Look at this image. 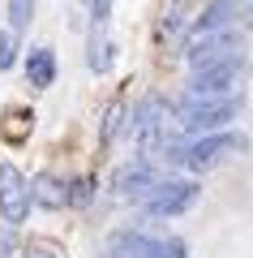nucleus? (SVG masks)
Instances as JSON below:
<instances>
[{
    "mask_svg": "<svg viewBox=\"0 0 253 258\" xmlns=\"http://www.w3.org/2000/svg\"><path fill=\"white\" fill-rule=\"evenodd\" d=\"M103 258H189V245L181 237H150V232L120 228L103 237Z\"/></svg>",
    "mask_w": 253,
    "mask_h": 258,
    "instance_id": "1",
    "label": "nucleus"
},
{
    "mask_svg": "<svg viewBox=\"0 0 253 258\" xmlns=\"http://www.w3.org/2000/svg\"><path fill=\"white\" fill-rule=\"evenodd\" d=\"M249 147V142L240 138V134H206V138L189 142V147H167V164L176 168H189V172H206V168H215L219 159L227 155H240V151Z\"/></svg>",
    "mask_w": 253,
    "mask_h": 258,
    "instance_id": "2",
    "label": "nucleus"
},
{
    "mask_svg": "<svg viewBox=\"0 0 253 258\" xmlns=\"http://www.w3.org/2000/svg\"><path fill=\"white\" fill-rule=\"evenodd\" d=\"M240 112V103L232 99V95H223V99H185L181 112H176V125L185 129V134H215V129H223L227 120Z\"/></svg>",
    "mask_w": 253,
    "mask_h": 258,
    "instance_id": "3",
    "label": "nucleus"
},
{
    "mask_svg": "<svg viewBox=\"0 0 253 258\" xmlns=\"http://www.w3.org/2000/svg\"><path fill=\"white\" fill-rule=\"evenodd\" d=\"M198 194H202L198 181H159L154 189H146L137 198V207L146 215H154V220H167V215H185L198 203Z\"/></svg>",
    "mask_w": 253,
    "mask_h": 258,
    "instance_id": "4",
    "label": "nucleus"
},
{
    "mask_svg": "<svg viewBox=\"0 0 253 258\" xmlns=\"http://www.w3.org/2000/svg\"><path fill=\"white\" fill-rule=\"evenodd\" d=\"M185 56H189L193 69L232 60V56H240V35H236V30H193V35L185 39Z\"/></svg>",
    "mask_w": 253,
    "mask_h": 258,
    "instance_id": "5",
    "label": "nucleus"
},
{
    "mask_svg": "<svg viewBox=\"0 0 253 258\" xmlns=\"http://www.w3.org/2000/svg\"><path fill=\"white\" fill-rule=\"evenodd\" d=\"M240 74H244V60H240V56L219 60V64H206V69H198V74H193V86H189V95H185V99H223V95L236 91Z\"/></svg>",
    "mask_w": 253,
    "mask_h": 258,
    "instance_id": "6",
    "label": "nucleus"
},
{
    "mask_svg": "<svg viewBox=\"0 0 253 258\" xmlns=\"http://www.w3.org/2000/svg\"><path fill=\"white\" fill-rule=\"evenodd\" d=\"M30 203H35L30 198V181L13 164H0V215H5V224H22Z\"/></svg>",
    "mask_w": 253,
    "mask_h": 258,
    "instance_id": "7",
    "label": "nucleus"
},
{
    "mask_svg": "<svg viewBox=\"0 0 253 258\" xmlns=\"http://www.w3.org/2000/svg\"><path fill=\"white\" fill-rule=\"evenodd\" d=\"M163 176L159 168L150 164V159H133V164H120L116 172H112V194L116 198H142L146 189H154Z\"/></svg>",
    "mask_w": 253,
    "mask_h": 258,
    "instance_id": "8",
    "label": "nucleus"
},
{
    "mask_svg": "<svg viewBox=\"0 0 253 258\" xmlns=\"http://www.w3.org/2000/svg\"><path fill=\"white\" fill-rule=\"evenodd\" d=\"M163 125H167V103L163 99H146L142 108H137V116H133V142H137V151H154V147H163Z\"/></svg>",
    "mask_w": 253,
    "mask_h": 258,
    "instance_id": "9",
    "label": "nucleus"
},
{
    "mask_svg": "<svg viewBox=\"0 0 253 258\" xmlns=\"http://www.w3.org/2000/svg\"><path fill=\"white\" fill-rule=\"evenodd\" d=\"M26 74H30V86H35V91H47V86H52V78H56V52L47 43L43 47H30Z\"/></svg>",
    "mask_w": 253,
    "mask_h": 258,
    "instance_id": "10",
    "label": "nucleus"
},
{
    "mask_svg": "<svg viewBox=\"0 0 253 258\" xmlns=\"http://www.w3.org/2000/svg\"><path fill=\"white\" fill-rule=\"evenodd\" d=\"M30 198H35L39 207H47V211H56V207L69 203V189H64V181H56V176H39L35 185H30Z\"/></svg>",
    "mask_w": 253,
    "mask_h": 258,
    "instance_id": "11",
    "label": "nucleus"
},
{
    "mask_svg": "<svg viewBox=\"0 0 253 258\" xmlns=\"http://www.w3.org/2000/svg\"><path fill=\"white\" fill-rule=\"evenodd\" d=\"M112 52H116V43L103 39V30H95V39H91V69L95 74H108L112 69Z\"/></svg>",
    "mask_w": 253,
    "mask_h": 258,
    "instance_id": "12",
    "label": "nucleus"
},
{
    "mask_svg": "<svg viewBox=\"0 0 253 258\" xmlns=\"http://www.w3.org/2000/svg\"><path fill=\"white\" fill-rule=\"evenodd\" d=\"M30 13H35V0H9V26L13 30H26Z\"/></svg>",
    "mask_w": 253,
    "mask_h": 258,
    "instance_id": "13",
    "label": "nucleus"
},
{
    "mask_svg": "<svg viewBox=\"0 0 253 258\" xmlns=\"http://www.w3.org/2000/svg\"><path fill=\"white\" fill-rule=\"evenodd\" d=\"M91 198H95V181L91 176H81V181L69 185V203L73 207H91Z\"/></svg>",
    "mask_w": 253,
    "mask_h": 258,
    "instance_id": "14",
    "label": "nucleus"
},
{
    "mask_svg": "<svg viewBox=\"0 0 253 258\" xmlns=\"http://www.w3.org/2000/svg\"><path fill=\"white\" fill-rule=\"evenodd\" d=\"M13 56H18V30H5L0 35V69H13Z\"/></svg>",
    "mask_w": 253,
    "mask_h": 258,
    "instance_id": "15",
    "label": "nucleus"
},
{
    "mask_svg": "<svg viewBox=\"0 0 253 258\" xmlns=\"http://www.w3.org/2000/svg\"><path fill=\"white\" fill-rule=\"evenodd\" d=\"M120 120H125V108H112V112H108V125H103V138H112V134H116Z\"/></svg>",
    "mask_w": 253,
    "mask_h": 258,
    "instance_id": "16",
    "label": "nucleus"
},
{
    "mask_svg": "<svg viewBox=\"0 0 253 258\" xmlns=\"http://www.w3.org/2000/svg\"><path fill=\"white\" fill-rule=\"evenodd\" d=\"M26 258H60V254H56L52 245H30V249H26Z\"/></svg>",
    "mask_w": 253,
    "mask_h": 258,
    "instance_id": "17",
    "label": "nucleus"
},
{
    "mask_svg": "<svg viewBox=\"0 0 253 258\" xmlns=\"http://www.w3.org/2000/svg\"><path fill=\"white\" fill-rule=\"evenodd\" d=\"M240 22H244V26H249V30H253V5H244V13H240Z\"/></svg>",
    "mask_w": 253,
    "mask_h": 258,
    "instance_id": "18",
    "label": "nucleus"
}]
</instances>
